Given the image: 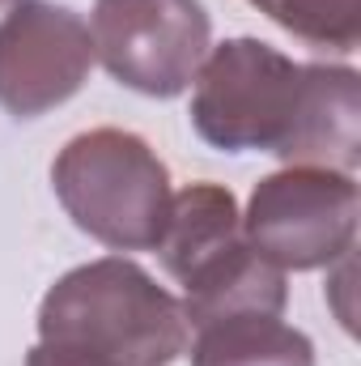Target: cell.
<instances>
[{
    "mask_svg": "<svg viewBox=\"0 0 361 366\" xmlns=\"http://www.w3.org/2000/svg\"><path fill=\"white\" fill-rule=\"evenodd\" d=\"M238 243H243V213L234 192L221 183H187L171 196V213L153 252L162 269L183 285Z\"/></svg>",
    "mask_w": 361,
    "mask_h": 366,
    "instance_id": "cell-9",
    "label": "cell"
},
{
    "mask_svg": "<svg viewBox=\"0 0 361 366\" xmlns=\"http://www.w3.org/2000/svg\"><path fill=\"white\" fill-rule=\"evenodd\" d=\"M361 192L349 171L285 167L255 183L243 239L280 273H310L345 260L357 239Z\"/></svg>",
    "mask_w": 361,
    "mask_h": 366,
    "instance_id": "cell-4",
    "label": "cell"
},
{
    "mask_svg": "<svg viewBox=\"0 0 361 366\" xmlns=\"http://www.w3.org/2000/svg\"><path fill=\"white\" fill-rule=\"evenodd\" d=\"M93 34L81 13L51 0H21L0 26V107L39 119L90 81Z\"/></svg>",
    "mask_w": 361,
    "mask_h": 366,
    "instance_id": "cell-6",
    "label": "cell"
},
{
    "mask_svg": "<svg viewBox=\"0 0 361 366\" xmlns=\"http://www.w3.org/2000/svg\"><path fill=\"white\" fill-rule=\"evenodd\" d=\"M179 302L187 324L204 328L230 315H285L289 285H285V273L243 239L191 281H183Z\"/></svg>",
    "mask_w": 361,
    "mask_h": 366,
    "instance_id": "cell-8",
    "label": "cell"
},
{
    "mask_svg": "<svg viewBox=\"0 0 361 366\" xmlns=\"http://www.w3.org/2000/svg\"><path fill=\"white\" fill-rule=\"evenodd\" d=\"M187 341L183 302L128 256L68 269L39 307V345L77 362L171 366Z\"/></svg>",
    "mask_w": 361,
    "mask_h": 366,
    "instance_id": "cell-1",
    "label": "cell"
},
{
    "mask_svg": "<svg viewBox=\"0 0 361 366\" xmlns=\"http://www.w3.org/2000/svg\"><path fill=\"white\" fill-rule=\"evenodd\" d=\"M26 366H102V362H77V358H60V354H47L43 345H34L26 354Z\"/></svg>",
    "mask_w": 361,
    "mask_h": 366,
    "instance_id": "cell-12",
    "label": "cell"
},
{
    "mask_svg": "<svg viewBox=\"0 0 361 366\" xmlns=\"http://www.w3.org/2000/svg\"><path fill=\"white\" fill-rule=\"evenodd\" d=\"M51 187L73 226L111 252H153L175 196L158 149L123 128L73 137L51 162Z\"/></svg>",
    "mask_w": 361,
    "mask_h": 366,
    "instance_id": "cell-2",
    "label": "cell"
},
{
    "mask_svg": "<svg viewBox=\"0 0 361 366\" xmlns=\"http://www.w3.org/2000/svg\"><path fill=\"white\" fill-rule=\"evenodd\" d=\"M306 69L264 39L238 34L208 47L195 69L191 128L221 154H276L289 145Z\"/></svg>",
    "mask_w": 361,
    "mask_h": 366,
    "instance_id": "cell-3",
    "label": "cell"
},
{
    "mask_svg": "<svg viewBox=\"0 0 361 366\" xmlns=\"http://www.w3.org/2000/svg\"><path fill=\"white\" fill-rule=\"evenodd\" d=\"M251 4L310 47L349 56L361 43V0H251Z\"/></svg>",
    "mask_w": 361,
    "mask_h": 366,
    "instance_id": "cell-11",
    "label": "cell"
},
{
    "mask_svg": "<svg viewBox=\"0 0 361 366\" xmlns=\"http://www.w3.org/2000/svg\"><path fill=\"white\" fill-rule=\"evenodd\" d=\"M90 34L102 69L145 98H179L213 47L200 0H93Z\"/></svg>",
    "mask_w": 361,
    "mask_h": 366,
    "instance_id": "cell-5",
    "label": "cell"
},
{
    "mask_svg": "<svg viewBox=\"0 0 361 366\" xmlns=\"http://www.w3.org/2000/svg\"><path fill=\"white\" fill-rule=\"evenodd\" d=\"M191 366H315V341L280 315H230L195 328Z\"/></svg>",
    "mask_w": 361,
    "mask_h": 366,
    "instance_id": "cell-10",
    "label": "cell"
},
{
    "mask_svg": "<svg viewBox=\"0 0 361 366\" xmlns=\"http://www.w3.org/2000/svg\"><path fill=\"white\" fill-rule=\"evenodd\" d=\"M17 4H21V0H0V26H4V17H9V13H13Z\"/></svg>",
    "mask_w": 361,
    "mask_h": 366,
    "instance_id": "cell-13",
    "label": "cell"
},
{
    "mask_svg": "<svg viewBox=\"0 0 361 366\" xmlns=\"http://www.w3.org/2000/svg\"><path fill=\"white\" fill-rule=\"evenodd\" d=\"M306 86L289 145L280 149L285 167H332L349 171L361 162V77L349 64H302Z\"/></svg>",
    "mask_w": 361,
    "mask_h": 366,
    "instance_id": "cell-7",
    "label": "cell"
}]
</instances>
